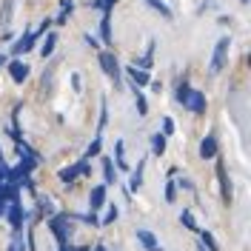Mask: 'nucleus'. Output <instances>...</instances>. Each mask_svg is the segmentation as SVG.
Segmentation results:
<instances>
[{
  "label": "nucleus",
  "mask_w": 251,
  "mask_h": 251,
  "mask_svg": "<svg viewBox=\"0 0 251 251\" xmlns=\"http://www.w3.org/2000/svg\"><path fill=\"white\" fill-rule=\"evenodd\" d=\"M49 228H51L54 237L60 240V246H66L69 237L75 234V228H72V217H69V214H54V217L49 220Z\"/></svg>",
  "instance_id": "nucleus-1"
},
{
  "label": "nucleus",
  "mask_w": 251,
  "mask_h": 251,
  "mask_svg": "<svg viewBox=\"0 0 251 251\" xmlns=\"http://www.w3.org/2000/svg\"><path fill=\"white\" fill-rule=\"evenodd\" d=\"M228 46H231V40L228 37H220L217 46H214V57H211V75H220L223 72V66H226V57H228Z\"/></svg>",
  "instance_id": "nucleus-2"
},
{
  "label": "nucleus",
  "mask_w": 251,
  "mask_h": 251,
  "mask_svg": "<svg viewBox=\"0 0 251 251\" xmlns=\"http://www.w3.org/2000/svg\"><path fill=\"white\" fill-rule=\"evenodd\" d=\"M100 66H103V72L114 80V86H120V63H117V57H114L111 51H100Z\"/></svg>",
  "instance_id": "nucleus-3"
},
{
  "label": "nucleus",
  "mask_w": 251,
  "mask_h": 251,
  "mask_svg": "<svg viewBox=\"0 0 251 251\" xmlns=\"http://www.w3.org/2000/svg\"><path fill=\"white\" fill-rule=\"evenodd\" d=\"M183 106H186L188 111H194V114H203V111H205V94L197 92V89H188Z\"/></svg>",
  "instance_id": "nucleus-4"
},
{
  "label": "nucleus",
  "mask_w": 251,
  "mask_h": 251,
  "mask_svg": "<svg viewBox=\"0 0 251 251\" xmlns=\"http://www.w3.org/2000/svg\"><path fill=\"white\" fill-rule=\"evenodd\" d=\"M6 217H9V223H12V228L20 231V228H23V223L29 220V211H26L20 203H12V205H9V211H6Z\"/></svg>",
  "instance_id": "nucleus-5"
},
{
  "label": "nucleus",
  "mask_w": 251,
  "mask_h": 251,
  "mask_svg": "<svg viewBox=\"0 0 251 251\" xmlns=\"http://www.w3.org/2000/svg\"><path fill=\"white\" fill-rule=\"evenodd\" d=\"M9 75H12L15 83H23V80L29 77V63H20V60L9 63Z\"/></svg>",
  "instance_id": "nucleus-6"
},
{
  "label": "nucleus",
  "mask_w": 251,
  "mask_h": 251,
  "mask_svg": "<svg viewBox=\"0 0 251 251\" xmlns=\"http://www.w3.org/2000/svg\"><path fill=\"white\" fill-rule=\"evenodd\" d=\"M34 40H37V34L34 31H29V34H23L20 40H17L15 46H12V54H26L31 46H34Z\"/></svg>",
  "instance_id": "nucleus-7"
},
{
  "label": "nucleus",
  "mask_w": 251,
  "mask_h": 251,
  "mask_svg": "<svg viewBox=\"0 0 251 251\" xmlns=\"http://www.w3.org/2000/svg\"><path fill=\"white\" fill-rule=\"evenodd\" d=\"M103 203H106V186H94L92 194H89V205H92V211L103 208Z\"/></svg>",
  "instance_id": "nucleus-8"
},
{
  "label": "nucleus",
  "mask_w": 251,
  "mask_h": 251,
  "mask_svg": "<svg viewBox=\"0 0 251 251\" xmlns=\"http://www.w3.org/2000/svg\"><path fill=\"white\" fill-rule=\"evenodd\" d=\"M15 15V0H3V9H0V29H9Z\"/></svg>",
  "instance_id": "nucleus-9"
},
{
  "label": "nucleus",
  "mask_w": 251,
  "mask_h": 251,
  "mask_svg": "<svg viewBox=\"0 0 251 251\" xmlns=\"http://www.w3.org/2000/svg\"><path fill=\"white\" fill-rule=\"evenodd\" d=\"M200 154H203L205 160L217 154V137H214V134H208V137H203V143H200Z\"/></svg>",
  "instance_id": "nucleus-10"
},
{
  "label": "nucleus",
  "mask_w": 251,
  "mask_h": 251,
  "mask_svg": "<svg viewBox=\"0 0 251 251\" xmlns=\"http://www.w3.org/2000/svg\"><path fill=\"white\" fill-rule=\"evenodd\" d=\"M137 240L146 246V251H160V246H157V240H154V234H151V231L140 228V231H137Z\"/></svg>",
  "instance_id": "nucleus-11"
},
{
  "label": "nucleus",
  "mask_w": 251,
  "mask_h": 251,
  "mask_svg": "<svg viewBox=\"0 0 251 251\" xmlns=\"http://www.w3.org/2000/svg\"><path fill=\"white\" fill-rule=\"evenodd\" d=\"M128 75H131V86H134V89L149 83V72H143V69H137V66H131V69H128Z\"/></svg>",
  "instance_id": "nucleus-12"
},
{
  "label": "nucleus",
  "mask_w": 251,
  "mask_h": 251,
  "mask_svg": "<svg viewBox=\"0 0 251 251\" xmlns=\"http://www.w3.org/2000/svg\"><path fill=\"white\" fill-rule=\"evenodd\" d=\"M103 174H106V186H111V183L117 180V172H114V163H111L109 157H103Z\"/></svg>",
  "instance_id": "nucleus-13"
},
{
  "label": "nucleus",
  "mask_w": 251,
  "mask_h": 251,
  "mask_svg": "<svg viewBox=\"0 0 251 251\" xmlns=\"http://www.w3.org/2000/svg\"><path fill=\"white\" fill-rule=\"evenodd\" d=\"M200 246H203V249H208V251H220L217 240L211 237V231H200Z\"/></svg>",
  "instance_id": "nucleus-14"
},
{
  "label": "nucleus",
  "mask_w": 251,
  "mask_h": 251,
  "mask_svg": "<svg viewBox=\"0 0 251 251\" xmlns=\"http://www.w3.org/2000/svg\"><path fill=\"white\" fill-rule=\"evenodd\" d=\"M54 43H57V34L51 31V34H46V40H43V46H40V54H43V57H49V54L54 51Z\"/></svg>",
  "instance_id": "nucleus-15"
},
{
  "label": "nucleus",
  "mask_w": 251,
  "mask_h": 251,
  "mask_svg": "<svg viewBox=\"0 0 251 251\" xmlns=\"http://www.w3.org/2000/svg\"><path fill=\"white\" fill-rule=\"evenodd\" d=\"M37 205H40V214H43V217H54V214H57V211H54V203H51L49 197H40Z\"/></svg>",
  "instance_id": "nucleus-16"
},
{
  "label": "nucleus",
  "mask_w": 251,
  "mask_h": 251,
  "mask_svg": "<svg viewBox=\"0 0 251 251\" xmlns=\"http://www.w3.org/2000/svg\"><path fill=\"white\" fill-rule=\"evenodd\" d=\"M100 34H103V40H106V43H111V17H109V12H106L103 20H100Z\"/></svg>",
  "instance_id": "nucleus-17"
},
{
  "label": "nucleus",
  "mask_w": 251,
  "mask_h": 251,
  "mask_svg": "<svg viewBox=\"0 0 251 251\" xmlns=\"http://www.w3.org/2000/svg\"><path fill=\"white\" fill-rule=\"evenodd\" d=\"M217 174H220V183H223V194H226V197H231V183H228V177H226V169H223V160L217 163Z\"/></svg>",
  "instance_id": "nucleus-18"
},
{
  "label": "nucleus",
  "mask_w": 251,
  "mask_h": 251,
  "mask_svg": "<svg viewBox=\"0 0 251 251\" xmlns=\"http://www.w3.org/2000/svg\"><path fill=\"white\" fill-rule=\"evenodd\" d=\"M151 151L163 154L166 151V134H151Z\"/></svg>",
  "instance_id": "nucleus-19"
},
{
  "label": "nucleus",
  "mask_w": 251,
  "mask_h": 251,
  "mask_svg": "<svg viewBox=\"0 0 251 251\" xmlns=\"http://www.w3.org/2000/svg\"><path fill=\"white\" fill-rule=\"evenodd\" d=\"M146 3H149V6H151L154 12H160L163 17H172V9H169V6H166L163 0H146Z\"/></svg>",
  "instance_id": "nucleus-20"
},
{
  "label": "nucleus",
  "mask_w": 251,
  "mask_h": 251,
  "mask_svg": "<svg viewBox=\"0 0 251 251\" xmlns=\"http://www.w3.org/2000/svg\"><path fill=\"white\" fill-rule=\"evenodd\" d=\"M140 183H143V163L137 166V172L131 174V183H128V188H126V191H137V188H140Z\"/></svg>",
  "instance_id": "nucleus-21"
},
{
  "label": "nucleus",
  "mask_w": 251,
  "mask_h": 251,
  "mask_svg": "<svg viewBox=\"0 0 251 251\" xmlns=\"http://www.w3.org/2000/svg\"><path fill=\"white\" fill-rule=\"evenodd\" d=\"M100 143H103V140H100V134H97V137L89 143V149H86V160H92V157L100 154Z\"/></svg>",
  "instance_id": "nucleus-22"
},
{
  "label": "nucleus",
  "mask_w": 251,
  "mask_h": 251,
  "mask_svg": "<svg viewBox=\"0 0 251 251\" xmlns=\"http://www.w3.org/2000/svg\"><path fill=\"white\" fill-rule=\"evenodd\" d=\"M77 174H80V172H77V166H69V169H63V172H60V180H63V183H72Z\"/></svg>",
  "instance_id": "nucleus-23"
},
{
  "label": "nucleus",
  "mask_w": 251,
  "mask_h": 251,
  "mask_svg": "<svg viewBox=\"0 0 251 251\" xmlns=\"http://www.w3.org/2000/svg\"><path fill=\"white\" fill-rule=\"evenodd\" d=\"M180 223H183L186 228H197V223H194V217H191V211H180Z\"/></svg>",
  "instance_id": "nucleus-24"
},
{
  "label": "nucleus",
  "mask_w": 251,
  "mask_h": 251,
  "mask_svg": "<svg viewBox=\"0 0 251 251\" xmlns=\"http://www.w3.org/2000/svg\"><path fill=\"white\" fill-rule=\"evenodd\" d=\"M117 169H128V166H126V157H123V140H117Z\"/></svg>",
  "instance_id": "nucleus-25"
},
{
  "label": "nucleus",
  "mask_w": 251,
  "mask_h": 251,
  "mask_svg": "<svg viewBox=\"0 0 251 251\" xmlns=\"http://www.w3.org/2000/svg\"><path fill=\"white\" fill-rule=\"evenodd\" d=\"M9 172H12V169H9L6 163H0V186H6V183H9Z\"/></svg>",
  "instance_id": "nucleus-26"
},
{
  "label": "nucleus",
  "mask_w": 251,
  "mask_h": 251,
  "mask_svg": "<svg viewBox=\"0 0 251 251\" xmlns=\"http://www.w3.org/2000/svg\"><path fill=\"white\" fill-rule=\"evenodd\" d=\"M177 188H183V191H194V183L188 180V177H180V183H174Z\"/></svg>",
  "instance_id": "nucleus-27"
},
{
  "label": "nucleus",
  "mask_w": 251,
  "mask_h": 251,
  "mask_svg": "<svg viewBox=\"0 0 251 251\" xmlns=\"http://www.w3.org/2000/svg\"><path fill=\"white\" fill-rule=\"evenodd\" d=\"M166 200H169V203H174V200H177V186H174V183H169V186H166Z\"/></svg>",
  "instance_id": "nucleus-28"
},
{
  "label": "nucleus",
  "mask_w": 251,
  "mask_h": 251,
  "mask_svg": "<svg viewBox=\"0 0 251 251\" xmlns=\"http://www.w3.org/2000/svg\"><path fill=\"white\" fill-rule=\"evenodd\" d=\"M134 97H137V111H140V114H146V111H149V106H146V97H143L140 92H134Z\"/></svg>",
  "instance_id": "nucleus-29"
},
{
  "label": "nucleus",
  "mask_w": 251,
  "mask_h": 251,
  "mask_svg": "<svg viewBox=\"0 0 251 251\" xmlns=\"http://www.w3.org/2000/svg\"><path fill=\"white\" fill-rule=\"evenodd\" d=\"M117 220V205H109V214L103 217V223H114Z\"/></svg>",
  "instance_id": "nucleus-30"
},
{
  "label": "nucleus",
  "mask_w": 251,
  "mask_h": 251,
  "mask_svg": "<svg viewBox=\"0 0 251 251\" xmlns=\"http://www.w3.org/2000/svg\"><path fill=\"white\" fill-rule=\"evenodd\" d=\"M9 200H6V197H3V194H0V217H6V211H9Z\"/></svg>",
  "instance_id": "nucleus-31"
},
{
  "label": "nucleus",
  "mask_w": 251,
  "mask_h": 251,
  "mask_svg": "<svg viewBox=\"0 0 251 251\" xmlns=\"http://www.w3.org/2000/svg\"><path fill=\"white\" fill-rule=\"evenodd\" d=\"M174 131V120L172 117H166V123H163V134H172Z\"/></svg>",
  "instance_id": "nucleus-32"
},
{
  "label": "nucleus",
  "mask_w": 251,
  "mask_h": 251,
  "mask_svg": "<svg viewBox=\"0 0 251 251\" xmlns=\"http://www.w3.org/2000/svg\"><path fill=\"white\" fill-rule=\"evenodd\" d=\"M60 251H89V249H72V246H60Z\"/></svg>",
  "instance_id": "nucleus-33"
},
{
  "label": "nucleus",
  "mask_w": 251,
  "mask_h": 251,
  "mask_svg": "<svg viewBox=\"0 0 251 251\" xmlns=\"http://www.w3.org/2000/svg\"><path fill=\"white\" fill-rule=\"evenodd\" d=\"M3 66H6V57H3V54H0V69H3Z\"/></svg>",
  "instance_id": "nucleus-34"
},
{
  "label": "nucleus",
  "mask_w": 251,
  "mask_h": 251,
  "mask_svg": "<svg viewBox=\"0 0 251 251\" xmlns=\"http://www.w3.org/2000/svg\"><path fill=\"white\" fill-rule=\"evenodd\" d=\"M94 251H106V246H94Z\"/></svg>",
  "instance_id": "nucleus-35"
},
{
  "label": "nucleus",
  "mask_w": 251,
  "mask_h": 251,
  "mask_svg": "<svg viewBox=\"0 0 251 251\" xmlns=\"http://www.w3.org/2000/svg\"><path fill=\"white\" fill-rule=\"evenodd\" d=\"M0 163H3V149H0Z\"/></svg>",
  "instance_id": "nucleus-36"
},
{
  "label": "nucleus",
  "mask_w": 251,
  "mask_h": 251,
  "mask_svg": "<svg viewBox=\"0 0 251 251\" xmlns=\"http://www.w3.org/2000/svg\"><path fill=\"white\" fill-rule=\"evenodd\" d=\"M197 251H205V249H203V246H197Z\"/></svg>",
  "instance_id": "nucleus-37"
},
{
  "label": "nucleus",
  "mask_w": 251,
  "mask_h": 251,
  "mask_svg": "<svg viewBox=\"0 0 251 251\" xmlns=\"http://www.w3.org/2000/svg\"><path fill=\"white\" fill-rule=\"evenodd\" d=\"M243 3H249V0H243Z\"/></svg>",
  "instance_id": "nucleus-38"
}]
</instances>
